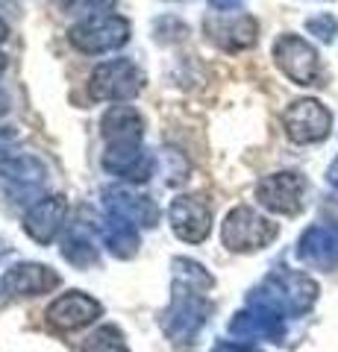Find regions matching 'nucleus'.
<instances>
[{"mask_svg": "<svg viewBox=\"0 0 338 352\" xmlns=\"http://www.w3.org/2000/svg\"><path fill=\"white\" fill-rule=\"evenodd\" d=\"M297 258L312 270L338 267V223H312L297 241Z\"/></svg>", "mask_w": 338, "mask_h": 352, "instance_id": "nucleus-16", "label": "nucleus"}, {"mask_svg": "<svg viewBox=\"0 0 338 352\" xmlns=\"http://www.w3.org/2000/svg\"><path fill=\"white\" fill-rule=\"evenodd\" d=\"M203 32L215 47L238 53L259 41V21L242 9H218L203 21Z\"/></svg>", "mask_w": 338, "mask_h": 352, "instance_id": "nucleus-10", "label": "nucleus"}, {"mask_svg": "<svg viewBox=\"0 0 338 352\" xmlns=\"http://www.w3.org/2000/svg\"><path fill=\"white\" fill-rule=\"evenodd\" d=\"M318 282L300 270H274L247 294L250 305H262L282 317H300L318 302Z\"/></svg>", "mask_w": 338, "mask_h": 352, "instance_id": "nucleus-2", "label": "nucleus"}, {"mask_svg": "<svg viewBox=\"0 0 338 352\" xmlns=\"http://www.w3.org/2000/svg\"><path fill=\"white\" fill-rule=\"evenodd\" d=\"M185 36H189V27H185L180 18L165 15V18L154 21V38H156L159 44H173V41H182Z\"/></svg>", "mask_w": 338, "mask_h": 352, "instance_id": "nucleus-24", "label": "nucleus"}, {"mask_svg": "<svg viewBox=\"0 0 338 352\" xmlns=\"http://www.w3.org/2000/svg\"><path fill=\"white\" fill-rule=\"evenodd\" d=\"M6 36H9V27H6V21H3V18H0V44H3V41H6Z\"/></svg>", "mask_w": 338, "mask_h": 352, "instance_id": "nucleus-32", "label": "nucleus"}, {"mask_svg": "<svg viewBox=\"0 0 338 352\" xmlns=\"http://www.w3.org/2000/svg\"><path fill=\"white\" fill-rule=\"evenodd\" d=\"M101 135L106 144H141L145 118L133 106H112L101 118Z\"/></svg>", "mask_w": 338, "mask_h": 352, "instance_id": "nucleus-20", "label": "nucleus"}, {"mask_svg": "<svg viewBox=\"0 0 338 352\" xmlns=\"http://www.w3.org/2000/svg\"><path fill=\"white\" fill-rule=\"evenodd\" d=\"M274 62L294 85H318L321 82V53L303 36L282 32L274 41Z\"/></svg>", "mask_w": 338, "mask_h": 352, "instance_id": "nucleus-7", "label": "nucleus"}, {"mask_svg": "<svg viewBox=\"0 0 338 352\" xmlns=\"http://www.w3.org/2000/svg\"><path fill=\"white\" fill-rule=\"evenodd\" d=\"M6 112H9V94L0 88V118H3Z\"/></svg>", "mask_w": 338, "mask_h": 352, "instance_id": "nucleus-30", "label": "nucleus"}, {"mask_svg": "<svg viewBox=\"0 0 338 352\" xmlns=\"http://www.w3.org/2000/svg\"><path fill=\"white\" fill-rule=\"evenodd\" d=\"M171 270H173V282L185 285V288H194V291H212L215 288V276L206 270V264L194 261L189 256H177L171 261Z\"/></svg>", "mask_w": 338, "mask_h": 352, "instance_id": "nucleus-22", "label": "nucleus"}, {"mask_svg": "<svg viewBox=\"0 0 338 352\" xmlns=\"http://www.w3.org/2000/svg\"><path fill=\"white\" fill-rule=\"evenodd\" d=\"M103 170L124 182H147L154 176L156 159L145 150V144H106Z\"/></svg>", "mask_w": 338, "mask_h": 352, "instance_id": "nucleus-17", "label": "nucleus"}, {"mask_svg": "<svg viewBox=\"0 0 338 352\" xmlns=\"http://www.w3.org/2000/svg\"><path fill=\"white\" fill-rule=\"evenodd\" d=\"M212 352H247L244 344H238V340H221V344H215Z\"/></svg>", "mask_w": 338, "mask_h": 352, "instance_id": "nucleus-27", "label": "nucleus"}, {"mask_svg": "<svg viewBox=\"0 0 338 352\" xmlns=\"http://www.w3.org/2000/svg\"><path fill=\"white\" fill-rule=\"evenodd\" d=\"M65 217H68V203H65V197L47 194L24 212V232L36 241V244L47 247L62 235Z\"/></svg>", "mask_w": 338, "mask_h": 352, "instance_id": "nucleus-15", "label": "nucleus"}, {"mask_svg": "<svg viewBox=\"0 0 338 352\" xmlns=\"http://www.w3.org/2000/svg\"><path fill=\"white\" fill-rule=\"evenodd\" d=\"M306 176L297 170H277L268 173L256 182V203L271 214L294 217L303 208V197H306Z\"/></svg>", "mask_w": 338, "mask_h": 352, "instance_id": "nucleus-8", "label": "nucleus"}, {"mask_svg": "<svg viewBox=\"0 0 338 352\" xmlns=\"http://www.w3.org/2000/svg\"><path fill=\"white\" fill-rule=\"evenodd\" d=\"M279 235V226L271 217L256 212L253 206H235L226 212L221 223V241L230 252L247 256V252L265 250Z\"/></svg>", "mask_w": 338, "mask_h": 352, "instance_id": "nucleus-3", "label": "nucleus"}, {"mask_svg": "<svg viewBox=\"0 0 338 352\" xmlns=\"http://www.w3.org/2000/svg\"><path fill=\"white\" fill-rule=\"evenodd\" d=\"M282 129L294 144H321L332 132V112L315 97H300L282 112Z\"/></svg>", "mask_w": 338, "mask_h": 352, "instance_id": "nucleus-9", "label": "nucleus"}, {"mask_svg": "<svg viewBox=\"0 0 338 352\" xmlns=\"http://www.w3.org/2000/svg\"><path fill=\"white\" fill-rule=\"evenodd\" d=\"M45 185H47V168L39 156L15 150L0 156V188L6 191L12 203L32 206L45 197Z\"/></svg>", "mask_w": 338, "mask_h": 352, "instance_id": "nucleus-4", "label": "nucleus"}, {"mask_svg": "<svg viewBox=\"0 0 338 352\" xmlns=\"http://www.w3.org/2000/svg\"><path fill=\"white\" fill-rule=\"evenodd\" d=\"M74 352H129V346H127L121 329L112 323H103V326H97L94 332H89V338Z\"/></svg>", "mask_w": 338, "mask_h": 352, "instance_id": "nucleus-23", "label": "nucleus"}, {"mask_svg": "<svg viewBox=\"0 0 338 352\" xmlns=\"http://www.w3.org/2000/svg\"><path fill=\"white\" fill-rule=\"evenodd\" d=\"M103 208L112 212L118 217L136 223L138 229H154L162 220V208L154 197L141 194L136 188H127V185H115V188L103 191Z\"/></svg>", "mask_w": 338, "mask_h": 352, "instance_id": "nucleus-14", "label": "nucleus"}, {"mask_svg": "<svg viewBox=\"0 0 338 352\" xmlns=\"http://www.w3.org/2000/svg\"><path fill=\"white\" fill-rule=\"evenodd\" d=\"M145 88V71L133 59H109L101 62L89 76V94L101 103H124L133 100Z\"/></svg>", "mask_w": 338, "mask_h": 352, "instance_id": "nucleus-5", "label": "nucleus"}, {"mask_svg": "<svg viewBox=\"0 0 338 352\" xmlns=\"http://www.w3.org/2000/svg\"><path fill=\"white\" fill-rule=\"evenodd\" d=\"M68 41L77 47L80 53H112L121 50L129 41V21L112 12H101V15H85L68 30Z\"/></svg>", "mask_w": 338, "mask_h": 352, "instance_id": "nucleus-6", "label": "nucleus"}, {"mask_svg": "<svg viewBox=\"0 0 338 352\" xmlns=\"http://www.w3.org/2000/svg\"><path fill=\"white\" fill-rule=\"evenodd\" d=\"M3 71H6V56L0 53V76H3Z\"/></svg>", "mask_w": 338, "mask_h": 352, "instance_id": "nucleus-33", "label": "nucleus"}, {"mask_svg": "<svg viewBox=\"0 0 338 352\" xmlns=\"http://www.w3.org/2000/svg\"><path fill=\"white\" fill-rule=\"evenodd\" d=\"M59 256L77 270H89L101 264V250H97L92 232L83 223H74L65 229V235L59 241Z\"/></svg>", "mask_w": 338, "mask_h": 352, "instance_id": "nucleus-21", "label": "nucleus"}, {"mask_svg": "<svg viewBox=\"0 0 338 352\" xmlns=\"http://www.w3.org/2000/svg\"><path fill=\"white\" fill-rule=\"evenodd\" d=\"M286 317L277 314V311H268V308L262 305H250L242 308L230 323H226V335L238 344H259V340H271V344H277L286 335Z\"/></svg>", "mask_w": 338, "mask_h": 352, "instance_id": "nucleus-12", "label": "nucleus"}, {"mask_svg": "<svg viewBox=\"0 0 338 352\" xmlns=\"http://www.w3.org/2000/svg\"><path fill=\"white\" fill-rule=\"evenodd\" d=\"M101 314H103V305L97 302L94 296L83 294V291H68L47 305L45 320H47V326L56 329V332H80V329L92 326Z\"/></svg>", "mask_w": 338, "mask_h": 352, "instance_id": "nucleus-13", "label": "nucleus"}, {"mask_svg": "<svg viewBox=\"0 0 338 352\" xmlns=\"http://www.w3.org/2000/svg\"><path fill=\"white\" fill-rule=\"evenodd\" d=\"M209 3L215 6V9H235L242 0H209Z\"/></svg>", "mask_w": 338, "mask_h": 352, "instance_id": "nucleus-29", "label": "nucleus"}, {"mask_svg": "<svg viewBox=\"0 0 338 352\" xmlns=\"http://www.w3.org/2000/svg\"><path fill=\"white\" fill-rule=\"evenodd\" d=\"M94 229H97V235H101L103 247L109 250V256H115V258H121V261L136 258V252L141 247V238H138V226L136 223H129V220L118 217L112 212H106L103 217L94 220Z\"/></svg>", "mask_w": 338, "mask_h": 352, "instance_id": "nucleus-19", "label": "nucleus"}, {"mask_svg": "<svg viewBox=\"0 0 338 352\" xmlns=\"http://www.w3.org/2000/svg\"><path fill=\"white\" fill-rule=\"evenodd\" d=\"M326 182H330L332 188L338 191V156H335V162L330 164V168H326Z\"/></svg>", "mask_w": 338, "mask_h": 352, "instance_id": "nucleus-28", "label": "nucleus"}, {"mask_svg": "<svg viewBox=\"0 0 338 352\" xmlns=\"http://www.w3.org/2000/svg\"><path fill=\"white\" fill-rule=\"evenodd\" d=\"M68 6L83 15H101V12H112L118 6V0H71Z\"/></svg>", "mask_w": 338, "mask_h": 352, "instance_id": "nucleus-26", "label": "nucleus"}, {"mask_svg": "<svg viewBox=\"0 0 338 352\" xmlns=\"http://www.w3.org/2000/svg\"><path fill=\"white\" fill-rule=\"evenodd\" d=\"M3 285L9 296H39V294H47L53 288H59V273L47 267V264H39V261H21V264H12L3 276Z\"/></svg>", "mask_w": 338, "mask_h": 352, "instance_id": "nucleus-18", "label": "nucleus"}, {"mask_svg": "<svg viewBox=\"0 0 338 352\" xmlns=\"http://www.w3.org/2000/svg\"><path fill=\"white\" fill-rule=\"evenodd\" d=\"M215 311V302L206 300L203 291L185 288L180 282H171V302L159 314V326L165 338L171 340L173 349L180 352H194L198 338L203 332V326L209 323V317Z\"/></svg>", "mask_w": 338, "mask_h": 352, "instance_id": "nucleus-1", "label": "nucleus"}, {"mask_svg": "<svg viewBox=\"0 0 338 352\" xmlns=\"http://www.w3.org/2000/svg\"><path fill=\"white\" fill-rule=\"evenodd\" d=\"M9 300H12V296H9V291H6V285H3V279H0V308H3Z\"/></svg>", "mask_w": 338, "mask_h": 352, "instance_id": "nucleus-31", "label": "nucleus"}, {"mask_svg": "<svg viewBox=\"0 0 338 352\" xmlns=\"http://www.w3.org/2000/svg\"><path fill=\"white\" fill-rule=\"evenodd\" d=\"M168 223L171 232L185 244H203L212 232V208L200 197L177 194L168 206Z\"/></svg>", "mask_w": 338, "mask_h": 352, "instance_id": "nucleus-11", "label": "nucleus"}, {"mask_svg": "<svg viewBox=\"0 0 338 352\" xmlns=\"http://www.w3.org/2000/svg\"><path fill=\"white\" fill-rule=\"evenodd\" d=\"M306 32H309V36H315L318 41H324V44H332L335 36H338V21H335V15H330V12L306 18Z\"/></svg>", "mask_w": 338, "mask_h": 352, "instance_id": "nucleus-25", "label": "nucleus"}]
</instances>
